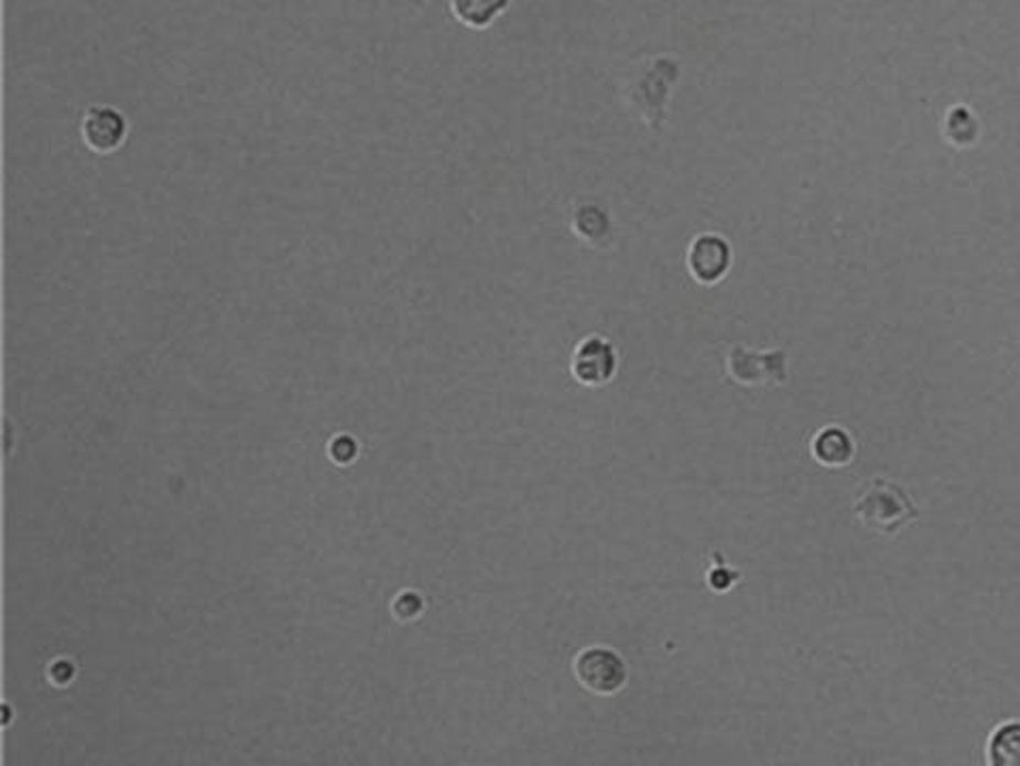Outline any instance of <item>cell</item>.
<instances>
[{
    "label": "cell",
    "instance_id": "cell-1",
    "mask_svg": "<svg viewBox=\"0 0 1020 766\" xmlns=\"http://www.w3.org/2000/svg\"><path fill=\"white\" fill-rule=\"evenodd\" d=\"M853 511L868 530L882 537L898 535L919 518V509L910 494L900 484L880 477L857 496Z\"/></svg>",
    "mask_w": 1020,
    "mask_h": 766
},
{
    "label": "cell",
    "instance_id": "cell-2",
    "mask_svg": "<svg viewBox=\"0 0 1020 766\" xmlns=\"http://www.w3.org/2000/svg\"><path fill=\"white\" fill-rule=\"evenodd\" d=\"M574 675L578 683L596 697H612L628 683L623 658L615 649L601 645L587 647L576 656Z\"/></svg>",
    "mask_w": 1020,
    "mask_h": 766
},
{
    "label": "cell",
    "instance_id": "cell-3",
    "mask_svg": "<svg viewBox=\"0 0 1020 766\" xmlns=\"http://www.w3.org/2000/svg\"><path fill=\"white\" fill-rule=\"evenodd\" d=\"M82 141L96 155L120 152L130 134L126 114L113 105H90L82 118Z\"/></svg>",
    "mask_w": 1020,
    "mask_h": 766
},
{
    "label": "cell",
    "instance_id": "cell-4",
    "mask_svg": "<svg viewBox=\"0 0 1020 766\" xmlns=\"http://www.w3.org/2000/svg\"><path fill=\"white\" fill-rule=\"evenodd\" d=\"M727 368L734 381L742 386H779L786 379V354L782 349L752 352L747 347H734L727 360Z\"/></svg>",
    "mask_w": 1020,
    "mask_h": 766
},
{
    "label": "cell",
    "instance_id": "cell-5",
    "mask_svg": "<svg viewBox=\"0 0 1020 766\" xmlns=\"http://www.w3.org/2000/svg\"><path fill=\"white\" fill-rule=\"evenodd\" d=\"M572 375L578 384L600 388L617 373V354L610 341L592 335L583 338L572 356Z\"/></svg>",
    "mask_w": 1020,
    "mask_h": 766
},
{
    "label": "cell",
    "instance_id": "cell-6",
    "mask_svg": "<svg viewBox=\"0 0 1020 766\" xmlns=\"http://www.w3.org/2000/svg\"><path fill=\"white\" fill-rule=\"evenodd\" d=\"M731 265V249L719 235H702L690 247L691 276L704 285H713L727 276Z\"/></svg>",
    "mask_w": 1020,
    "mask_h": 766
},
{
    "label": "cell",
    "instance_id": "cell-7",
    "mask_svg": "<svg viewBox=\"0 0 1020 766\" xmlns=\"http://www.w3.org/2000/svg\"><path fill=\"white\" fill-rule=\"evenodd\" d=\"M857 454L853 436L840 427H825L812 439V456L829 468L850 464Z\"/></svg>",
    "mask_w": 1020,
    "mask_h": 766
},
{
    "label": "cell",
    "instance_id": "cell-8",
    "mask_svg": "<svg viewBox=\"0 0 1020 766\" xmlns=\"http://www.w3.org/2000/svg\"><path fill=\"white\" fill-rule=\"evenodd\" d=\"M985 756L992 766H1020L1019 720H1010L992 729L985 745Z\"/></svg>",
    "mask_w": 1020,
    "mask_h": 766
},
{
    "label": "cell",
    "instance_id": "cell-9",
    "mask_svg": "<svg viewBox=\"0 0 1020 766\" xmlns=\"http://www.w3.org/2000/svg\"><path fill=\"white\" fill-rule=\"evenodd\" d=\"M507 4L509 0H451V11L462 24L485 29L507 9Z\"/></svg>",
    "mask_w": 1020,
    "mask_h": 766
},
{
    "label": "cell",
    "instance_id": "cell-10",
    "mask_svg": "<svg viewBox=\"0 0 1020 766\" xmlns=\"http://www.w3.org/2000/svg\"><path fill=\"white\" fill-rule=\"evenodd\" d=\"M596 212H598L596 207H585V209H580L578 214L574 215V219H580V222H589V228H585V230L580 233V237H583L585 241L601 239V237L606 235V226H608V224H606V217H600V219L596 222V219H594Z\"/></svg>",
    "mask_w": 1020,
    "mask_h": 766
},
{
    "label": "cell",
    "instance_id": "cell-11",
    "mask_svg": "<svg viewBox=\"0 0 1020 766\" xmlns=\"http://www.w3.org/2000/svg\"><path fill=\"white\" fill-rule=\"evenodd\" d=\"M738 578H740V575H738V573H731V571H723V573H720V571H713L710 578H708V582H710V585H713L717 592H727V590L731 587V583L738 582Z\"/></svg>",
    "mask_w": 1020,
    "mask_h": 766
}]
</instances>
